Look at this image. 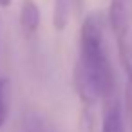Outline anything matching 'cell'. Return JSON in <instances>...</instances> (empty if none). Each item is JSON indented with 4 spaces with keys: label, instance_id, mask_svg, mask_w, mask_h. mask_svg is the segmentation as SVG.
I'll use <instances>...</instances> for the list:
<instances>
[{
    "label": "cell",
    "instance_id": "ba28073f",
    "mask_svg": "<svg viewBox=\"0 0 132 132\" xmlns=\"http://www.w3.org/2000/svg\"><path fill=\"white\" fill-rule=\"evenodd\" d=\"M11 2H13V0H0V7H7Z\"/></svg>",
    "mask_w": 132,
    "mask_h": 132
},
{
    "label": "cell",
    "instance_id": "3957f363",
    "mask_svg": "<svg viewBox=\"0 0 132 132\" xmlns=\"http://www.w3.org/2000/svg\"><path fill=\"white\" fill-rule=\"evenodd\" d=\"M119 63L127 74V83L132 85V24L114 31Z\"/></svg>",
    "mask_w": 132,
    "mask_h": 132
},
{
    "label": "cell",
    "instance_id": "52a82bcc",
    "mask_svg": "<svg viewBox=\"0 0 132 132\" xmlns=\"http://www.w3.org/2000/svg\"><path fill=\"white\" fill-rule=\"evenodd\" d=\"M125 112H127L128 125H130V130H132V85L130 83L125 85Z\"/></svg>",
    "mask_w": 132,
    "mask_h": 132
},
{
    "label": "cell",
    "instance_id": "7a4b0ae2",
    "mask_svg": "<svg viewBox=\"0 0 132 132\" xmlns=\"http://www.w3.org/2000/svg\"><path fill=\"white\" fill-rule=\"evenodd\" d=\"M100 132H125L123 107H121V101L118 100V96H114L103 103Z\"/></svg>",
    "mask_w": 132,
    "mask_h": 132
},
{
    "label": "cell",
    "instance_id": "277c9868",
    "mask_svg": "<svg viewBox=\"0 0 132 132\" xmlns=\"http://www.w3.org/2000/svg\"><path fill=\"white\" fill-rule=\"evenodd\" d=\"M20 27L26 36H33L40 27V7L35 0H22L20 4Z\"/></svg>",
    "mask_w": 132,
    "mask_h": 132
},
{
    "label": "cell",
    "instance_id": "5b68a950",
    "mask_svg": "<svg viewBox=\"0 0 132 132\" xmlns=\"http://www.w3.org/2000/svg\"><path fill=\"white\" fill-rule=\"evenodd\" d=\"M81 6V0H54L53 11V26L56 31H63L71 20V15L78 11Z\"/></svg>",
    "mask_w": 132,
    "mask_h": 132
},
{
    "label": "cell",
    "instance_id": "8992f818",
    "mask_svg": "<svg viewBox=\"0 0 132 132\" xmlns=\"http://www.w3.org/2000/svg\"><path fill=\"white\" fill-rule=\"evenodd\" d=\"M9 107H11V87L6 78H0V128L7 121Z\"/></svg>",
    "mask_w": 132,
    "mask_h": 132
},
{
    "label": "cell",
    "instance_id": "6da1fadb",
    "mask_svg": "<svg viewBox=\"0 0 132 132\" xmlns=\"http://www.w3.org/2000/svg\"><path fill=\"white\" fill-rule=\"evenodd\" d=\"M107 16L92 11L80 27V56L74 69V89L81 107H92L98 101H109L116 96V74L110 62L107 36Z\"/></svg>",
    "mask_w": 132,
    "mask_h": 132
}]
</instances>
